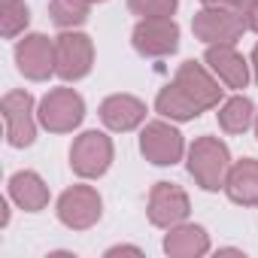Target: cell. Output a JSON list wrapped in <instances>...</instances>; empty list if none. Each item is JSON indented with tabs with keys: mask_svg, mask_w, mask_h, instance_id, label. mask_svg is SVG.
<instances>
[{
	"mask_svg": "<svg viewBox=\"0 0 258 258\" xmlns=\"http://www.w3.org/2000/svg\"><path fill=\"white\" fill-rule=\"evenodd\" d=\"M231 170V152L219 137H198L188 149V173L204 191L225 188Z\"/></svg>",
	"mask_w": 258,
	"mask_h": 258,
	"instance_id": "cell-1",
	"label": "cell"
},
{
	"mask_svg": "<svg viewBox=\"0 0 258 258\" xmlns=\"http://www.w3.org/2000/svg\"><path fill=\"white\" fill-rule=\"evenodd\" d=\"M37 118L52 134H70L85 118V100L73 88H52L37 109Z\"/></svg>",
	"mask_w": 258,
	"mask_h": 258,
	"instance_id": "cell-2",
	"label": "cell"
},
{
	"mask_svg": "<svg viewBox=\"0 0 258 258\" xmlns=\"http://www.w3.org/2000/svg\"><path fill=\"white\" fill-rule=\"evenodd\" d=\"M94 64V43L88 34L79 31H64L55 37V76L64 82H76L91 73Z\"/></svg>",
	"mask_w": 258,
	"mask_h": 258,
	"instance_id": "cell-3",
	"label": "cell"
},
{
	"mask_svg": "<svg viewBox=\"0 0 258 258\" xmlns=\"http://www.w3.org/2000/svg\"><path fill=\"white\" fill-rule=\"evenodd\" d=\"M112 164V140L100 131H85L70 146V167L82 179H97Z\"/></svg>",
	"mask_w": 258,
	"mask_h": 258,
	"instance_id": "cell-4",
	"label": "cell"
},
{
	"mask_svg": "<svg viewBox=\"0 0 258 258\" xmlns=\"http://www.w3.org/2000/svg\"><path fill=\"white\" fill-rule=\"evenodd\" d=\"M0 112H4V124H7V143L16 149L31 146L37 137L34 97L28 91H7L0 100Z\"/></svg>",
	"mask_w": 258,
	"mask_h": 258,
	"instance_id": "cell-5",
	"label": "cell"
},
{
	"mask_svg": "<svg viewBox=\"0 0 258 258\" xmlns=\"http://www.w3.org/2000/svg\"><path fill=\"white\" fill-rule=\"evenodd\" d=\"M100 213H103V201L91 185H73L58 198V219L70 231H88L91 225L100 222Z\"/></svg>",
	"mask_w": 258,
	"mask_h": 258,
	"instance_id": "cell-6",
	"label": "cell"
},
{
	"mask_svg": "<svg viewBox=\"0 0 258 258\" xmlns=\"http://www.w3.org/2000/svg\"><path fill=\"white\" fill-rule=\"evenodd\" d=\"M131 43L143 58H167L179 49V25L173 19H140Z\"/></svg>",
	"mask_w": 258,
	"mask_h": 258,
	"instance_id": "cell-7",
	"label": "cell"
},
{
	"mask_svg": "<svg viewBox=\"0 0 258 258\" xmlns=\"http://www.w3.org/2000/svg\"><path fill=\"white\" fill-rule=\"evenodd\" d=\"M173 85H176V88L188 97V103H195L201 112L219 106L222 91H225V88H219V82L213 79V73H210L204 64H198V61H182L179 70H176V76H173Z\"/></svg>",
	"mask_w": 258,
	"mask_h": 258,
	"instance_id": "cell-8",
	"label": "cell"
},
{
	"mask_svg": "<svg viewBox=\"0 0 258 258\" xmlns=\"http://www.w3.org/2000/svg\"><path fill=\"white\" fill-rule=\"evenodd\" d=\"M140 152L146 155V161L158 164V167H173L182 152H185V143H182V134L176 131L173 124L167 121H149L140 134Z\"/></svg>",
	"mask_w": 258,
	"mask_h": 258,
	"instance_id": "cell-9",
	"label": "cell"
},
{
	"mask_svg": "<svg viewBox=\"0 0 258 258\" xmlns=\"http://www.w3.org/2000/svg\"><path fill=\"white\" fill-rule=\"evenodd\" d=\"M149 222L155 228H173L179 222L188 219L191 213V204H188V195L176 185V182H155L152 191H149Z\"/></svg>",
	"mask_w": 258,
	"mask_h": 258,
	"instance_id": "cell-10",
	"label": "cell"
},
{
	"mask_svg": "<svg viewBox=\"0 0 258 258\" xmlns=\"http://www.w3.org/2000/svg\"><path fill=\"white\" fill-rule=\"evenodd\" d=\"M191 31L201 43L216 46V43H237L243 37V22L234 10H216V7H204L195 19H191Z\"/></svg>",
	"mask_w": 258,
	"mask_h": 258,
	"instance_id": "cell-11",
	"label": "cell"
},
{
	"mask_svg": "<svg viewBox=\"0 0 258 258\" xmlns=\"http://www.w3.org/2000/svg\"><path fill=\"white\" fill-rule=\"evenodd\" d=\"M16 64L31 82H43L55 73V40L46 34H28L16 46Z\"/></svg>",
	"mask_w": 258,
	"mask_h": 258,
	"instance_id": "cell-12",
	"label": "cell"
},
{
	"mask_svg": "<svg viewBox=\"0 0 258 258\" xmlns=\"http://www.w3.org/2000/svg\"><path fill=\"white\" fill-rule=\"evenodd\" d=\"M204 61H207V67L219 76V82H225L228 88H246V85H249V64H246V58L234 49V43L207 46Z\"/></svg>",
	"mask_w": 258,
	"mask_h": 258,
	"instance_id": "cell-13",
	"label": "cell"
},
{
	"mask_svg": "<svg viewBox=\"0 0 258 258\" xmlns=\"http://www.w3.org/2000/svg\"><path fill=\"white\" fill-rule=\"evenodd\" d=\"M146 118V103L137 100L134 94H109L100 103V121L109 127V131H134L137 124H143Z\"/></svg>",
	"mask_w": 258,
	"mask_h": 258,
	"instance_id": "cell-14",
	"label": "cell"
},
{
	"mask_svg": "<svg viewBox=\"0 0 258 258\" xmlns=\"http://www.w3.org/2000/svg\"><path fill=\"white\" fill-rule=\"evenodd\" d=\"M225 195L240 207L258 204V161L255 158H243L231 164L228 179H225Z\"/></svg>",
	"mask_w": 258,
	"mask_h": 258,
	"instance_id": "cell-15",
	"label": "cell"
},
{
	"mask_svg": "<svg viewBox=\"0 0 258 258\" xmlns=\"http://www.w3.org/2000/svg\"><path fill=\"white\" fill-rule=\"evenodd\" d=\"M10 198L25 210V213H40L49 204V185L43 182L40 173L34 170H19L10 176Z\"/></svg>",
	"mask_w": 258,
	"mask_h": 258,
	"instance_id": "cell-16",
	"label": "cell"
},
{
	"mask_svg": "<svg viewBox=\"0 0 258 258\" xmlns=\"http://www.w3.org/2000/svg\"><path fill=\"white\" fill-rule=\"evenodd\" d=\"M164 252L173 258H201L210 252V234L201 225H173L170 234L164 237Z\"/></svg>",
	"mask_w": 258,
	"mask_h": 258,
	"instance_id": "cell-17",
	"label": "cell"
},
{
	"mask_svg": "<svg viewBox=\"0 0 258 258\" xmlns=\"http://www.w3.org/2000/svg\"><path fill=\"white\" fill-rule=\"evenodd\" d=\"M252 121H255V106L246 94H237V97L225 100L222 109H219V127L225 134H243Z\"/></svg>",
	"mask_w": 258,
	"mask_h": 258,
	"instance_id": "cell-18",
	"label": "cell"
},
{
	"mask_svg": "<svg viewBox=\"0 0 258 258\" xmlns=\"http://www.w3.org/2000/svg\"><path fill=\"white\" fill-rule=\"evenodd\" d=\"M155 109H158L164 118H170V121H191V118L201 115V109H198L195 103H188V97H185L173 82H170L167 88L158 91V97H155Z\"/></svg>",
	"mask_w": 258,
	"mask_h": 258,
	"instance_id": "cell-19",
	"label": "cell"
},
{
	"mask_svg": "<svg viewBox=\"0 0 258 258\" xmlns=\"http://www.w3.org/2000/svg\"><path fill=\"white\" fill-rule=\"evenodd\" d=\"M88 13H91V0H52L49 4V16L61 31H73L85 25Z\"/></svg>",
	"mask_w": 258,
	"mask_h": 258,
	"instance_id": "cell-20",
	"label": "cell"
},
{
	"mask_svg": "<svg viewBox=\"0 0 258 258\" xmlns=\"http://www.w3.org/2000/svg\"><path fill=\"white\" fill-rule=\"evenodd\" d=\"M31 22V10L25 0H0V28L7 40H16Z\"/></svg>",
	"mask_w": 258,
	"mask_h": 258,
	"instance_id": "cell-21",
	"label": "cell"
},
{
	"mask_svg": "<svg viewBox=\"0 0 258 258\" xmlns=\"http://www.w3.org/2000/svg\"><path fill=\"white\" fill-rule=\"evenodd\" d=\"M179 0H127V10L140 19H170Z\"/></svg>",
	"mask_w": 258,
	"mask_h": 258,
	"instance_id": "cell-22",
	"label": "cell"
},
{
	"mask_svg": "<svg viewBox=\"0 0 258 258\" xmlns=\"http://www.w3.org/2000/svg\"><path fill=\"white\" fill-rule=\"evenodd\" d=\"M234 13L240 16V22H243L246 31L258 34V0H237V4H234Z\"/></svg>",
	"mask_w": 258,
	"mask_h": 258,
	"instance_id": "cell-23",
	"label": "cell"
},
{
	"mask_svg": "<svg viewBox=\"0 0 258 258\" xmlns=\"http://www.w3.org/2000/svg\"><path fill=\"white\" fill-rule=\"evenodd\" d=\"M204 7H216V10H234L237 0H201Z\"/></svg>",
	"mask_w": 258,
	"mask_h": 258,
	"instance_id": "cell-24",
	"label": "cell"
},
{
	"mask_svg": "<svg viewBox=\"0 0 258 258\" xmlns=\"http://www.w3.org/2000/svg\"><path fill=\"white\" fill-rule=\"evenodd\" d=\"M118 252H131V255H140V249H137V246H112V249H106V255H118Z\"/></svg>",
	"mask_w": 258,
	"mask_h": 258,
	"instance_id": "cell-25",
	"label": "cell"
},
{
	"mask_svg": "<svg viewBox=\"0 0 258 258\" xmlns=\"http://www.w3.org/2000/svg\"><path fill=\"white\" fill-rule=\"evenodd\" d=\"M252 73H255V82H258V43L252 49Z\"/></svg>",
	"mask_w": 258,
	"mask_h": 258,
	"instance_id": "cell-26",
	"label": "cell"
},
{
	"mask_svg": "<svg viewBox=\"0 0 258 258\" xmlns=\"http://www.w3.org/2000/svg\"><path fill=\"white\" fill-rule=\"evenodd\" d=\"M255 137H258V112H255Z\"/></svg>",
	"mask_w": 258,
	"mask_h": 258,
	"instance_id": "cell-27",
	"label": "cell"
},
{
	"mask_svg": "<svg viewBox=\"0 0 258 258\" xmlns=\"http://www.w3.org/2000/svg\"><path fill=\"white\" fill-rule=\"evenodd\" d=\"M91 4H103V0H91Z\"/></svg>",
	"mask_w": 258,
	"mask_h": 258,
	"instance_id": "cell-28",
	"label": "cell"
}]
</instances>
